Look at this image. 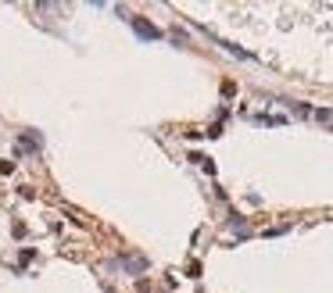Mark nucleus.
<instances>
[{"mask_svg":"<svg viewBox=\"0 0 333 293\" xmlns=\"http://www.w3.org/2000/svg\"><path fill=\"white\" fill-rule=\"evenodd\" d=\"M132 29H136L140 36H147V39H158V36H162V32H158V29H154V25H147V21H144V18H132Z\"/></svg>","mask_w":333,"mask_h":293,"instance_id":"nucleus-1","label":"nucleus"}]
</instances>
